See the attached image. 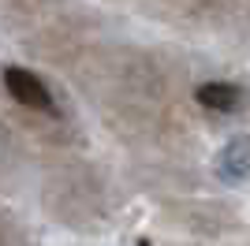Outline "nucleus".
Segmentation results:
<instances>
[{"instance_id": "obj_3", "label": "nucleus", "mask_w": 250, "mask_h": 246, "mask_svg": "<svg viewBox=\"0 0 250 246\" xmlns=\"http://www.w3.org/2000/svg\"><path fill=\"white\" fill-rule=\"evenodd\" d=\"M194 97H198V104H206L213 112H231V108L243 104V90L231 86V82H206V86H198Z\"/></svg>"}, {"instance_id": "obj_2", "label": "nucleus", "mask_w": 250, "mask_h": 246, "mask_svg": "<svg viewBox=\"0 0 250 246\" xmlns=\"http://www.w3.org/2000/svg\"><path fill=\"white\" fill-rule=\"evenodd\" d=\"M217 175L224 183H243L250 175V134H235L217 157Z\"/></svg>"}, {"instance_id": "obj_1", "label": "nucleus", "mask_w": 250, "mask_h": 246, "mask_svg": "<svg viewBox=\"0 0 250 246\" xmlns=\"http://www.w3.org/2000/svg\"><path fill=\"white\" fill-rule=\"evenodd\" d=\"M4 86H8L11 101H19L22 108L56 116V101H52L49 86H45L34 71H26V67H4Z\"/></svg>"}]
</instances>
